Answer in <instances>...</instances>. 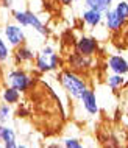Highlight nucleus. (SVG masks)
Wrapping results in <instances>:
<instances>
[{"label":"nucleus","mask_w":128,"mask_h":148,"mask_svg":"<svg viewBox=\"0 0 128 148\" xmlns=\"http://www.w3.org/2000/svg\"><path fill=\"white\" fill-rule=\"evenodd\" d=\"M27 17H28V27H31L34 31H38V33L42 34V36H47V34H49V30L45 28V25H44V23L39 21V17H38L34 13L27 11Z\"/></svg>","instance_id":"ddd939ff"},{"label":"nucleus","mask_w":128,"mask_h":148,"mask_svg":"<svg viewBox=\"0 0 128 148\" xmlns=\"http://www.w3.org/2000/svg\"><path fill=\"white\" fill-rule=\"evenodd\" d=\"M72 2H74V0H61V3H63V5H70Z\"/></svg>","instance_id":"5701e85b"},{"label":"nucleus","mask_w":128,"mask_h":148,"mask_svg":"<svg viewBox=\"0 0 128 148\" xmlns=\"http://www.w3.org/2000/svg\"><path fill=\"white\" fill-rule=\"evenodd\" d=\"M80 100H81V105H83V108L86 109L87 114H91V115H97V114H98L97 97H95V94H94L92 89H89V87H87Z\"/></svg>","instance_id":"6e6552de"},{"label":"nucleus","mask_w":128,"mask_h":148,"mask_svg":"<svg viewBox=\"0 0 128 148\" xmlns=\"http://www.w3.org/2000/svg\"><path fill=\"white\" fill-rule=\"evenodd\" d=\"M85 6L89 10H97L100 13H106L113 6V0H85Z\"/></svg>","instance_id":"4468645a"},{"label":"nucleus","mask_w":128,"mask_h":148,"mask_svg":"<svg viewBox=\"0 0 128 148\" xmlns=\"http://www.w3.org/2000/svg\"><path fill=\"white\" fill-rule=\"evenodd\" d=\"M5 38L11 47H19L25 42V33L19 23H8L5 27Z\"/></svg>","instance_id":"20e7f679"},{"label":"nucleus","mask_w":128,"mask_h":148,"mask_svg":"<svg viewBox=\"0 0 128 148\" xmlns=\"http://www.w3.org/2000/svg\"><path fill=\"white\" fill-rule=\"evenodd\" d=\"M106 83H108V86H109L113 90L120 89V87H123V86L127 84V81H125V75L113 73V75H109V77L106 78Z\"/></svg>","instance_id":"dca6fc26"},{"label":"nucleus","mask_w":128,"mask_h":148,"mask_svg":"<svg viewBox=\"0 0 128 148\" xmlns=\"http://www.w3.org/2000/svg\"><path fill=\"white\" fill-rule=\"evenodd\" d=\"M91 64H92V56H83V55L77 53V51L69 58L70 69L74 72H77V73H80V72H86L91 67Z\"/></svg>","instance_id":"423d86ee"},{"label":"nucleus","mask_w":128,"mask_h":148,"mask_svg":"<svg viewBox=\"0 0 128 148\" xmlns=\"http://www.w3.org/2000/svg\"><path fill=\"white\" fill-rule=\"evenodd\" d=\"M58 67V55L50 45L44 47L41 53L36 56V69L39 72H50Z\"/></svg>","instance_id":"f03ea898"},{"label":"nucleus","mask_w":128,"mask_h":148,"mask_svg":"<svg viewBox=\"0 0 128 148\" xmlns=\"http://www.w3.org/2000/svg\"><path fill=\"white\" fill-rule=\"evenodd\" d=\"M59 79H61V84L63 87L69 92V95L75 100H80L81 95L85 94V90L87 89V84L86 81L83 79L77 72L74 70H67V72H63L59 75Z\"/></svg>","instance_id":"f257e3e1"},{"label":"nucleus","mask_w":128,"mask_h":148,"mask_svg":"<svg viewBox=\"0 0 128 148\" xmlns=\"http://www.w3.org/2000/svg\"><path fill=\"white\" fill-rule=\"evenodd\" d=\"M11 117V108L8 103H2L0 105V123L8 122V119Z\"/></svg>","instance_id":"a211bd4d"},{"label":"nucleus","mask_w":128,"mask_h":148,"mask_svg":"<svg viewBox=\"0 0 128 148\" xmlns=\"http://www.w3.org/2000/svg\"><path fill=\"white\" fill-rule=\"evenodd\" d=\"M8 58H10V50H8L6 42L3 41L2 36H0V62H5Z\"/></svg>","instance_id":"aec40b11"},{"label":"nucleus","mask_w":128,"mask_h":148,"mask_svg":"<svg viewBox=\"0 0 128 148\" xmlns=\"http://www.w3.org/2000/svg\"><path fill=\"white\" fill-rule=\"evenodd\" d=\"M103 17H105V13H100V11H97V10H89V8H86V10L83 11V14H81L83 22H85L86 25H89V27L100 25L102 21H103Z\"/></svg>","instance_id":"9d476101"},{"label":"nucleus","mask_w":128,"mask_h":148,"mask_svg":"<svg viewBox=\"0 0 128 148\" xmlns=\"http://www.w3.org/2000/svg\"><path fill=\"white\" fill-rule=\"evenodd\" d=\"M97 49H98L97 41L94 38H89V36H81L75 42V51L83 55V56H94Z\"/></svg>","instance_id":"39448f33"},{"label":"nucleus","mask_w":128,"mask_h":148,"mask_svg":"<svg viewBox=\"0 0 128 148\" xmlns=\"http://www.w3.org/2000/svg\"><path fill=\"white\" fill-rule=\"evenodd\" d=\"M6 81L10 83L11 87L17 89L19 92H27L31 86H33V78H31L27 72H23L21 69L11 70L6 77Z\"/></svg>","instance_id":"7ed1b4c3"},{"label":"nucleus","mask_w":128,"mask_h":148,"mask_svg":"<svg viewBox=\"0 0 128 148\" xmlns=\"http://www.w3.org/2000/svg\"><path fill=\"white\" fill-rule=\"evenodd\" d=\"M64 147H67V148H81V143H80L78 139L70 137V139H66V142H64Z\"/></svg>","instance_id":"412c9836"},{"label":"nucleus","mask_w":128,"mask_h":148,"mask_svg":"<svg viewBox=\"0 0 128 148\" xmlns=\"http://www.w3.org/2000/svg\"><path fill=\"white\" fill-rule=\"evenodd\" d=\"M114 10L117 11V14L120 16V17H123L125 21H128V2H125V0H120L119 3H116Z\"/></svg>","instance_id":"f3484780"},{"label":"nucleus","mask_w":128,"mask_h":148,"mask_svg":"<svg viewBox=\"0 0 128 148\" xmlns=\"http://www.w3.org/2000/svg\"><path fill=\"white\" fill-rule=\"evenodd\" d=\"M106 66L113 73L119 75H128V61L122 55H111L106 61Z\"/></svg>","instance_id":"0eeeda50"},{"label":"nucleus","mask_w":128,"mask_h":148,"mask_svg":"<svg viewBox=\"0 0 128 148\" xmlns=\"http://www.w3.org/2000/svg\"><path fill=\"white\" fill-rule=\"evenodd\" d=\"M14 21L21 27H28V17H27V11H14Z\"/></svg>","instance_id":"6ab92c4d"},{"label":"nucleus","mask_w":128,"mask_h":148,"mask_svg":"<svg viewBox=\"0 0 128 148\" xmlns=\"http://www.w3.org/2000/svg\"><path fill=\"white\" fill-rule=\"evenodd\" d=\"M2 97H3V101L8 103V105H16V103L19 101V98H21V92L17 89H14V87L8 86L3 89Z\"/></svg>","instance_id":"2eb2a0df"},{"label":"nucleus","mask_w":128,"mask_h":148,"mask_svg":"<svg viewBox=\"0 0 128 148\" xmlns=\"http://www.w3.org/2000/svg\"><path fill=\"white\" fill-rule=\"evenodd\" d=\"M0 140H3V145L6 148L19 147L17 142H16V133L11 128H8L5 125H0Z\"/></svg>","instance_id":"9b49d317"},{"label":"nucleus","mask_w":128,"mask_h":148,"mask_svg":"<svg viewBox=\"0 0 128 148\" xmlns=\"http://www.w3.org/2000/svg\"><path fill=\"white\" fill-rule=\"evenodd\" d=\"M74 2H80V0H74Z\"/></svg>","instance_id":"b1692460"},{"label":"nucleus","mask_w":128,"mask_h":148,"mask_svg":"<svg viewBox=\"0 0 128 148\" xmlns=\"http://www.w3.org/2000/svg\"><path fill=\"white\" fill-rule=\"evenodd\" d=\"M3 5L8 6V8H11V6H13V0H3Z\"/></svg>","instance_id":"4be33fe9"},{"label":"nucleus","mask_w":128,"mask_h":148,"mask_svg":"<svg viewBox=\"0 0 128 148\" xmlns=\"http://www.w3.org/2000/svg\"><path fill=\"white\" fill-rule=\"evenodd\" d=\"M105 22H106V28L109 31H119L125 23V19L120 17L114 8H111L105 13Z\"/></svg>","instance_id":"1a4fd4ad"},{"label":"nucleus","mask_w":128,"mask_h":148,"mask_svg":"<svg viewBox=\"0 0 128 148\" xmlns=\"http://www.w3.org/2000/svg\"><path fill=\"white\" fill-rule=\"evenodd\" d=\"M34 53L31 51L27 45H19V47H16V50H14V61L17 62V64H23V62H30L31 59H34Z\"/></svg>","instance_id":"f8f14e48"}]
</instances>
